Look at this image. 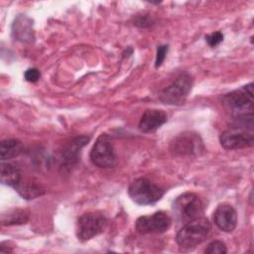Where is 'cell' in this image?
I'll return each mask as SVG.
<instances>
[{
    "mask_svg": "<svg viewBox=\"0 0 254 254\" xmlns=\"http://www.w3.org/2000/svg\"><path fill=\"white\" fill-rule=\"evenodd\" d=\"M223 104L231 112L233 124L243 126L253 125V83L250 82L239 89L225 94L222 98Z\"/></svg>",
    "mask_w": 254,
    "mask_h": 254,
    "instance_id": "6da1fadb",
    "label": "cell"
},
{
    "mask_svg": "<svg viewBox=\"0 0 254 254\" xmlns=\"http://www.w3.org/2000/svg\"><path fill=\"white\" fill-rule=\"evenodd\" d=\"M210 229L211 225L207 218L197 217L183 224L176 235V241L183 249H192L206 238Z\"/></svg>",
    "mask_w": 254,
    "mask_h": 254,
    "instance_id": "7a4b0ae2",
    "label": "cell"
},
{
    "mask_svg": "<svg viewBox=\"0 0 254 254\" xmlns=\"http://www.w3.org/2000/svg\"><path fill=\"white\" fill-rule=\"evenodd\" d=\"M203 205L200 198L193 192H185L179 195L173 202V212L178 222L187 223L200 217Z\"/></svg>",
    "mask_w": 254,
    "mask_h": 254,
    "instance_id": "3957f363",
    "label": "cell"
},
{
    "mask_svg": "<svg viewBox=\"0 0 254 254\" xmlns=\"http://www.w3.org/2000/svg\"><path fill=\"white\" fill-rule=\"evenodd\" d=\"M164 193L163 189L145 178L134 180L128 188L130 198L140 205L154 204L163 197Z\"/></svg>",
    "mask_w": 254,
    "mask_h": 254,
    "instance_id": "277c9868",
    "label": "cell"
},
{
    "mask_svg": "<svg viewBox=\"0 0 254 254\" xmlns=\"http://www.w3.org/2000/svg\"><path fill=\"white\" fill-rule=\"evenodd\" d=\"M219 141L221 146L226 150H237L252 147L254 143L253 126L233 124L230 128L221 133Z\"/></svg>",
    "mask_w": 254,
    "mask_h": 254,
    "instance_id": "5b68a950",
    "label": "cell"
},
{
    "mask_svg": "<svg viewBox=\"0 0 254 254\" xmlns=\"http://www.w3.org/2000/svg\"><path fill=\"white\" fill-rule=\"evenodd\" d=\"M107 218L101 212L83 213L76 221V236L80 241H87L102 233L107 226Z\"/></svg>",
    "mask_w": 254,
    "mask_h": 254,
    "instance_id": "8992f818",
    "label": "cell"
},
{
    "mask_svg": "<svg viewBox=\"0 0 254 254\" xmlns=\"http://www.w3.org/2000/svg\"><path fill=\"white\" fill-rule=\"evenodd\" d=\"M191 86L192 78L190 74L183 72L161 92L159 99L165 104L182 105L190 92Z\"/></svg>",
    "mask_w": 254,
    "mask_h": 254,
    "instance_id": "52a82bcc",
    "label": "cell"
},
{
    "mask_svg": "<svg viewBox=\"0 0 254 254\" xmlns=\"http://www.w3.org/2000/svg\"><path fill=\"white\" fill-rule=\"evenodd\" d=\"M90 159L93 165L99 168H111L115 164L116 156L112 142L108 135L101 134L95 141L91 152Z\"/></svg>",
    "mask_w": 254,
    "mask_h": 254,
    "instance_id": "ba28073f",
    "label": "cell"
},
{
    "mask_svg": "<svg viewBox=\"0 0 254 254\" xmlns=\"http://www.w3.org/2000/svg\"><path fill=\"white\" fill-rule=\"evenodd\" d=\"M172 224L170 215L165 211H157L151 215L140 216L135 223L136 230L140 234L163 233L167 231Z\"/></svg>",
    "mask_w": 254,
    "mask_h": 254,
    "instance_id": "9c48e42d",
    "label": "cell"
},
{
    "mask_svg": "<svg viewBox=\"0 0 254 254\" xmlns=\"http://www.w3.org/2000/svg\"><path fill=\"white\" fill-rule=\"evenodd\" d=\"M171 150L175 155L193 156L199 155L203 150L200 137L193 132H184L178 135L171 143Z\"/></svg>",
    "mask_w": 254,
    "mask_h": 254,
    "instance_id": "30bf717a",
    "label": "cell"
},
{
    "mask_svg": "<svg viewBox=\"0 0 254 254\" xmlns=\"http://www.w3.org/2000/svg\"><path fill=\"white\" fill-rule=\"evenodd\" d=\"M213 220L215 225L224 232H232L237 224L236 210L227 203L219 204L214 213Z\"/></svg>",
    "mask_w": 254,
    "mask_h": 254,
    "instance_id": "8fae6325",
    "label": "cell"
},
{
    "mask_svg": "<svg viewBox=\"0 0 254 254\" xmlns=\"http://www.w3.org/2000/svg\"><path fill=\"white\" fill-rule=\"evenodd\" d=\"M168 120V115L165 111L160 109L146 110L139 122V129L144 133L155 132Z\"/></svg>",
    "mask_w": 254,
    "mask_h": 254,
    "instance_id": "7c38bea8",
    "label": "cell"
},
{
    "mask_svg": "<svg viewBox=\"0 0 254 254\" xmlns=\"http://www.w3.org/2000/svg\"><path fill=\"white\" fill-rule=\"evenodd\" d=\"M12 36L23 43H31L34 40L33 20L26 15H19L12 24Z\"/></svg>",
    "mask_w": 254,
    "mask_h": 254,
    "instance_id": "4fadbf2b",
    "label": "cell"
},
{
    "mask_svg": "<svg viewBox=\"0 0 254 254\" xmlns=\"http://www.w3.org/2000/svg\"><path fill=\"white\" fill-rule=\"evenodd\" d=\"M21 182V173L19 167L10 162L1 163V183L9 187H16Z\"/></svg>",
    "mask_w": 254,
    "mask_h": 254,
    "instance_id": "5bb4252c",
    "label": "cell"
},
{
    "mask_svg": "<svg viewBox=\"0 0 254 254\" xmlns=\"http://www.w3.org/2000/svg\"><path fill=\"white\" fill-rule=\"evenodd\" d=\"M24 151L23 143L18 139H6L0 143L1 161H8L18 157Z\"/></svg>",
    "mask_w": 254,
    "mask_h": 254,
    "instance_id": "9a60e30c",
    "label": "cell"
},
{
    "mask_svg": "<svg viewBox=\"0 0 254 254\" xmlns=\"http://www.w3.org/2000/svg\"><path fill=\"white\" fill-rule=\"evenodd\" d=\"M29 220V211L22 208L9 209L1 214V224L5 226L25 224Z\"/></svg>",
    "mask_w": 254,
    "mask_h": 254,
    "instance_id": "2e32d148",
    "label": "cell"
},
{
    "mask_svg": "<svg viewBox=\"0 0 254 254\" xmlns=\"http://www.w3.org/2000/svg\"><path fill=\"white\" fill-rule=\"evenodd\" d=\"M88 141H89V137H86V136H80V137L74 138L63 153L64 162L67 164H73L75 161H77L78 154L81 148Z\"/></svg>",
    "mask_w": 254,
    "mask_h": 254,
    "instance_id": "e0dca14e",
    "label": "cell"
},
{
    "mask_svg": "<svg viewBox=\"0 0 254 254\" xmlns=\"http://www.w3.org/2000/svg\"><path fill=\"white\" fill-rule=\"evenodd\" d=\"M15 189L17 190V191L26 199H33L37 196H40L44 193V190L36 185V184H32V183H19Z\"/></svg>",
    "mask_w": 254,
    "mask_h": 254,
    "instance_id": "ac0fdd59",
    "label": "cell"
},
{
    "mask_svg": "<svg viewBox=\"0 0 254 254\" xmlns=\"http://www.w3.org/2000/svg\"><path fill=\"white\" fill-rule=\"evenodd\" d=\"M204 252L207 254H224L227 252V248L224 242L220 240H214L207 245Z\"/></svg>",
    "mask_w": 254,
    "mask_h": 254,
    "instance_id": "d6986e66",
    "label": "cell"
},
{
    "mask_svg": "<svg viewBox=\"0 0 254 254\" xmlns=\"http://www.w3.org/2000/svg\"><path fill=\"white\" fill-rule=\"evenodd\" d=\"M205 41L209 47H216L223 41V34L220 31H216L210 35L205 36Z\"/></svg>",
    "mask_w": 254,
    "mask_h": 254,
    "instance_id": "ffe728a7",
    "label": "cell"
},
{
    "mask_svg": "<svg viewBox=\"0 0 254 254\" xmlns=\"http://www.w3.org/2000/svg\"><path fill=\"white\" fill-rule=\"evenodd\" d=\"M168 50H169V46L168 45H162V46L158 47L157 56H156V62H155L156 67H159L163 64V62L165 61L166 55L168 53Z\"/></svg>",
    "mask_w": 254,
    "mask_h": 254,
    "instance_id": "44dd1931",
    "label": "cell"
},
{
    "mask_svg": "<svg viewBox=\"0 0 254 254\" xmlns=\"http://www.w3.org/2000/svg\"><path fill=\"white\" fill-rule=\"evenodd\" d=\"M24 77L27 81L29 82H36L39 80V78L41 77V72L38 68L36 67H32V68H28L25 73H24Z\"/></svg>",
    "mask_w": 254,
    "mask_h": 254,
    "instance_id": "7402d4cb",
    "label": "cell"
}]
</instances>
